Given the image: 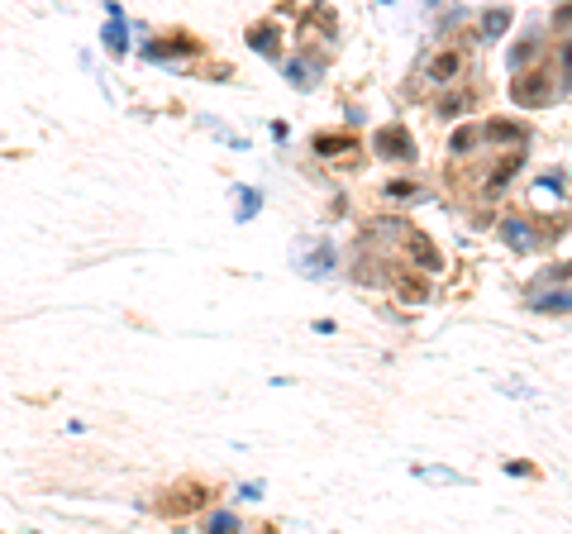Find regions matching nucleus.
<instances>
[{"mask_svg": "<svg viewBox=\"0 0 572 534\" xmlns=\"http://www.w3.org/2000/svg\"><path fill=\"white\" fill-rule=\"evenodd\" d=\"M510 96L520 105H544L553 96V67H530L516 76V86H510Z\"/></svg>", "mask_w": 572, "mask_h": 534, "instance_id": "1", "label": "nucleus"}, {"mask_svg": "<svg viewBox=\"0 0 572 534\" xmlns=\"http://www.w3.org/2000/svg\"><path fill=\"white\" fill-rule=\"evenodd\" d=\"M463 63H468V53H463V49H444V53H434L430 63H425V82H430V86H448V82H458Z\"/></svg>", "mask_w": 572, "mask_h": 534, "instance_id": "2", "label": "nucleus"}, {"mask_svg": "<svg viewBox=\"0 0 572 534\" xmlns=\"http://www.w3.org/2000/svg\"><path fill=\"white\" fill-rule=\"evenodd\" d=\"M378 144H382L386 158H396V153H401V158H411V139H405V134H396V129H386Z\"/></svg>", "mask_w": 572, "mask_h": 534, "instance_id": "3", "label": "nucleus"}, {"mask_svg": "<svg viewBox=\"0 0 572 534\" xmlns=\"http://www.w3.org/2000/svg\"><path fill=\"white\" fill-rule=\"evenodd\" d=\"M343 148H353V139H343V134H329V139L320 134V139H315V153H320V158H339Z\"/></svg>", "mask_w": 572, "mask_h": 534, "instance_id": "4", "label": "nucleus"}, {"mask_svg": "<svg viewBox=\"0 0 572 534\" xmlns=\"http://www.w3.org/2000/svg\"><path fill=\"white\" fill-rule=\"evenodd\" d=\"M396 292H405L411 301H425V296H430V282H420V278H405V272H401V278H396Z\"/></svg>", "mask_w": 572, "mask_h": 534, "instance_id": "5", "label": "nucleus"}]
</instances>
